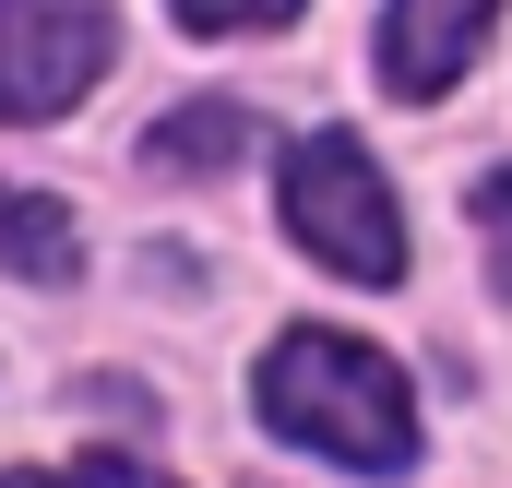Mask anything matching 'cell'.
Here are the masks:
<instances>
[{"label":"cell","mask_w":512,"mask_h":488,"mask_svg":"<svg viewBox=\"0 0 512 488\" xmlns=\"http://www.w3.org/2000/svg\"><path fill=\"white\" fill-rule=\"evenodd\" d=\"M477 239H489V274L512 286V167H489V179H477Z\"/></svg>","instance_id":"obj_8"},{"label":"cell","mask_w":512,"mask_h":488,"mask_svg":"<svg viewBox=\"0 0 512 488\" xmlns=\"http://www.w3.org/2000/svg\"><path fill=\"white\" fill-rule=\"evenodd\" d=\"M108 0H0V131L12 120H60L96 96L108 72Z\"/></svg>","instance_id":"obj_3"},{"label":"cell","mask_w":512,"mask_h":488,"mask_svg":"<svg viewBox=\"0 0 512 488\" xmlns=\"http://www.w3.org/2000/svg\"><path fill=\"white\" fill-rule=\"evenodd\" d=\"M489 12H501V0H393V12H382V48H370L382 96H405V108L453 96L465 60H477V36H489Z\"/></svg>","instance_id":"obj_4"},{"label":"cell","mask_w":512,"mask_h":488,"mask_svg":"<svg viewBox=\"0 0 512 488\" xmlns=\"http://www.w3.org/2000/svg\"><path fill=\"white\" fill-rule=\"evenodd\" d=\"M0 488H167L155 465H48V477H0Z\"/></svg>","instance_id":"obj_9"},{"label":"cell","mask_w":512,"mask_h":488,"mask_svg":"<svg viewBox=\"0 0 512 488\" xmlns=\"http://www.w3.org/2000/svg\"><path fill=\"white\" fill-rule=\"evenodd\" d=\"M251 108H239V96H203V108H167V120H155V167H227V155H239V143H251Z\"/></svg>","instance_id":"obj_6"},{"label":"cell","mask_w":512,"mask_h":488,"mask_svg":"<svg viewBox=\"0 0 512 488\" xmlns=\"http://www.w3.org/2000/svg\"><path fill=\"white\" fill-rule=\"evenodd\" d=\"M251 405L298 453H322L346 477H405L417 465V393H405V369L382 346H358V334H334V322H286L251 369Z\"/></svg>","instance_id":"obj_1"},{"label":"cell","mask_w":512,"mask_h":488,"mask_svg":"<svg viewBox=\"0 0 512 488\" xmlns=\"http://www.w3.org/2000/svg\"><path fill=\"white\" fill-rule=\"evenodd\" d=\"M191 36H251V24H298L310 0H167Z\"/></svg>","instance_id":"obj_7"},{"label":"cell","mask_w":512,"mask_h":488,"mask_svg":"<svg viewBox=\"0 0 512 488\" xmlns=\"http://www.w3.org/2000/svg\"><path fill=\"white\" fill-rule=\"evenodd\" d=\"M274 203H286V239L322 274H346V286H393L405 274V215H393L382 167L358 155V131H298L286 167H274Z\"/></svg>","instance_id":"obj_2"},{"label":"cell","mask_w":512,"mask_h":488,"mask_svg":"<svg viewBox=\"0 0 512 488\" xmlns=\"http://www.w3.org/2000/svg\"><path fill=\"white\" fill-rule=\"evenodd\" d=\"M0 262L36 274V286H72V274H84V227H72L48 191H0Z\"/></svg>","instance_id":"obj_5"}]
</instances>
